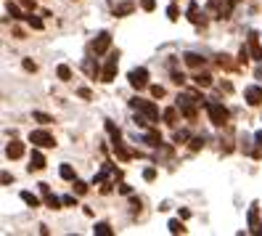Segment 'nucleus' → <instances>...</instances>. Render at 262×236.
Segmentation results:
<instances>
[{"mask_svg": "<svg viewBox=\"0 0 262 236\" xmlns=\"http://www.w3.org/2000/svg\"><path fill=\"white\" fill-rule=\"evenodd\" d=\"M207 99L202 96V99H199V96H178V109H180V112L183 114H186L188 120H193L196 117V106L193 104H204Z\"/></svg>", "mask_w": 262, "mask_h": 236, "instance_id": "nucleus-1", "label": "nucleus"}, {"mask_svg": "<svg viewBox=\"0 0 262 236\" xmlns=\"http://www.w3.org/2000/svg\"><path fill=\"white\" fill-rule=\"evenodd\" d=\"M207 112H209L212 125H217V128L228 122V109H225L220 101H207Z\"/></svg>", "mask_w": 262, "mask_h": 236, "instance_id": "nucleus-2", "label": "nucleus"}, {"mask_svg": "<svg viewBox=\"0 0 262 236\" xmlns=\"http://www.w3.org/2000/svg\"><path fill=\"white\" fill-rule=\"evenodd\" d=\"M29 144H35L37 149H53L56 146V138L48 130H32V133H29Z\"/></svg>", "mask_w": 262, "mask_h": 236, "instance_id": "nucleus-3", "label": "nucleus"}, {"mask_svg": "<svg viewBox=\"0 0 262 236\" xmlns=\"http://www.w3.org/2000/svg\"><path fill=\"white\" fill-rule=\"evenodd\" d=\"M130 106L135 109V112L146 114L151 122H154V120H159V106H154V104H151V101H146V99H133V101H130Z\"/></svg>", "mask_w": 262, "mask_h": 236, "instance_id": "nucleus-4", "label": "nucleus"}, {"mask_svg": "<svg viewBox=\"0 0 262 236\" xmlns=\"http://www.w3.org/2000/svg\"><path fill=\"white\" fill-rule=\"evenodd\" d=\"M117 64H119V56L112 53L109 58H106V64L101 69V83H112L114 80V74H117Z\"/></svg>", "mask_w": 262, "mask_h": 236, "instance_id": "nucleus-5", "label": "nucleus"}, {"mask_svg": "<svg viewBox=\"0 0 262 236\" xmlns=\"http://www.w3.org/2000/svg\"><path fill=\"white\" fill-rule=\"evenodd\" d=\"M127 77H130V85H133V88H138V90L148 85V69H146V67H138V69H133Z\"/></svg>", "mask_w": 262, "mask_h": 236, "instance_id": "nucleus-6", "label": "nucleus"}, {"mask_svg": "<svg viewBox=\"0 0 262 236\" xmlns=\"http://www.w3.org/2000/svg\"><path fill=\"white\" fill-rule=\"evenodd\" d=\"M109 48H112V35L103 29V32H98V37L93 40V51H96V56H103Z\"/></svg>", "mask_w": 262, "mask_h": 236, "instance_id": "nucleus-7", "label": "nucleus"}, {"mask_svg": "<svg viewBox=\"0 0 262 236\" xmlns=\"http://www.w3.org/2000/svg\"><path fill=\"white\" fill-rule=\"evenodd\" d=\"M244 99L249 106H259L262 104V88L259 85H246L244 88Z\"/></svg>", "mask_w": 262, "mask_h": 236, "instance_id": "nucleus-8", "label": "nucleus"}, {"mask_svg": "<svg viewBox=\"0 0 262 236\" xmlns=\"http://www.w3.org/2000/svg\"><path fill=\"white\" fill-rule=\"evenodd\" d=\"M40 194L45 196V204H48L51 210H58L61 204H64V199H58V196H53V194H51V188H48V183H40Z\"/></svg>", "mask_w": 262, "mask_h": 236, "instance_id": "nucleus-9", "label": "nucleus"}, {"mask_svg": "<svg viewBox=\"0 0 262 236\" xmlns=\"http://www.w3.org/2000/svg\"><path fill=\"white\" fill-rule=\"evenodd\" d=\"M259 37H262V35H257V32H249V40H246V45H249V51H252V58H254V61H262Z\"/></svg>", "mask_w": 262, "mask_h": 236, "instance_id": "nucleus-10", "label": "nucleus"}, {"mask_svg": "<svg viewBox=\"0 0 262 236\" xmlns=\"http://www.w3.org/2000/svg\"><path fill=\"white\" fill-rule=\"evenodd\" d=\"M6 156H8V160H19V156H24V144L11 141V144L6 146Z\"/></svg>", "mask_w": 262, "mask_h": 236, "instance_id": "nucleus-11", "label": "nucleus"}, {"mask_svg": "<svg viewBox=\"0 0 262 236\" xmlns=\"http://www.w3.org/2000/svg\"><path fill=\"white\" fill-rule=\"evenodd\" d=\"M42 167H45V156L37 149H32V156H29V170H42Z\"/></svg>", "mask_w": 262, "mask_h": 236, "instance_id": "nucleus-12", "label": "nucleus"}, {"mask_svg": "<svg viewBox=\"0 0 262 236\" xmlns=\"http://www.w3.org/2000/svg\"><path fill=\"white\" fill-rule=\"evenodd\" d=\"M183 61H186L188 67L196 69V67H204V61H207V58H204V56H199V53H186V56H183Z\"/></svg>", "mask_w": 262, "mask_h": 236, "instance_id": "nucleus-13", "label": "nucleus"}, {"mask_svg": "<svg viewBox=\"0 0 262 236\" xmlns=\"http://www.w3.org/2000/svg\"><path fill=\"white\" fill-rule=\"evenodd\" d=\"M82 69H85L90 77H98V74H101V69H98V61H93V58H88L85 64H82Z\"/></svg>", "mask_w": 262, "mask_h": 236, "instance_id": "nucleus-14", "label": "nucleus"}, {"mask_svg": "<svg viewBox=\"0 0 262 236\" xmlns=\"http://www.w3.org/2000/svg\"><path fill=\"white\" fill-rule=\"evenodd\" d=\"M193 83H196V85H202V88H209V85H212V74L199 72V74H193Z\"/></svg>", "mask_w": 262, "mask_h": 236, "instance_id": "nucleus-15", "label": "nucleus"}, {"mask_svg": "<svg viewBox=\"0 0 262 236\" xmlns=\"http://www.w3.org/2000/svg\"><path fill=\"white\" fill-rule=\"evenodd\" d=\"M93 233H96V236H112L114 231H112V226H109V223H96Z\"/></svg>", "mask_w": 262, "mask_h": 236, "instance_id": "nucleus-16", "label": "nucleus"}, {"mask_svg": "<svg viewBox=\"0 0 262 236\" xmlns=\"http://www.w3.org/2000/svg\"><path fill=\"white\" fill-rule=\"evenodd\" d=\"M56 74H58V80H64V83H69V80H72V69H69L67 64H61V67L56 69Z\"/></svg>", "mask_w": 262, "mask_h": 236, "instance_id": "nucleus-17", "label": "nucleus"}, {"mask_svg": "<svg viewBox=\"0 0 262 236\" xmlns=\"http://www.w3.org/2000/svg\"><path fill=\"white\" fill-rule=\"evenodd\" d=\"M21 199L29 204V207H40V199H37L32 191H21Z\"/></svg>", "mask_w": 262, "mask_h": 236, "instance_id": "nucleus-18", "label": "nucleus"}, {"mask_svg": "<svg viewBox=\"0 0 262 236\" xmlns=\"http://www.w3.org/2000/svg\"><path fill=\"white\" fill-rule=\"evenodd\" d=\"M61 178H64V181H74V170H72V165H61Z\"/></svg>", "mask_w": 262, "mask_h": 236, "instance_id": "nucleus-19", "label": "nucleus"}, {"mask_svg": "<svg viewBox=\"0 0 262 236\" xmlns=\"http://www.w3.org/2000/svg\"><path fill=\"white\" fill-rule=\"evenodd\" d=\"M24 19H27V24H29V27H35V29H42V22H40L37 16H32V13H27Z\"/></svg>", "mask_w": 262, "mask_h": 236, "instance_id": "nucleus-20", "label": "nucleus"}, {"mask_svg": "<svg viewBox=\"0 0 262 236\" xmlns=\"http://www.w3.org/2000/svg\"><path fill=\"white\" fill-rule=\"evenodd\" d=\"M164 120H167L169 125H175V122H178V112H175V109H164Z\"/></svg>", "mask_w": 262, "mask_h": 236, "instance_id": "nucleus-21", "label": "nucleus"}, {"mask_svg": "<svg viewBox=\"0 0 262 236\" xmlns=\"http://www.w3.org/2000/svg\"><path fill=\"white\" fill-rule=\"evenodd\" d=\"M186 228H183V223L180 220H169V233H183Z\"/></svg>", "mask_w": 262, "mask_h": 236, "instance_id": "nucleus-22", "label": "nucleus"}, {"mask_svg": "<svg viewBox=\"0 0 262 236\" xmlns=\"http://www.w3.org/2000/svg\"><path fill=\"white\" fill-rule=\"evenodd\" d=\"M188 19L191 22H199V3H191L188 6Z\"/></svg>", "mask_w": 262, "mask_h": 236, "instance_id": "nucleus-23", "label": "nucleus"}, {"mask_svg": "<svg viewBox=\"0 0 262 236\" xmlns=\"http://www.w3.org/2000/svg\"><path fill=\"white\" fill-rule=\"evenodd\" d=\"M35 120H37V122H42V125L53 122V117H51V114H45V112H35Z\"/></svg>", "mask_w": 262, "mask_h": 236, "instance_id": "nucleus-24", "label": "nucleus"}, {"mask_svg": "<svg viewBox=\"0 0 262 236\" xmlns=\"http://www.w3.org/2000/svg\"><path fill=\"white\" fill-rule=\"evenodd\" d=\"M178 13H180V11H178V6H169V8H167V16H169V22H178Z\"/></svg>", "mask_w": 262, "mask_h": 236, "instance_id": "nucleus-25", "label": "nucleus"}, {"mask_svg": "<svg viewBox=\"0 0 262 236\" xmlns=\"http://www.w3.org/2000/svg\"><path fill=\"white\" fill-rule=\"evenodd\" d=\"M141 8L143 11H154L157 8V0H141Z\"/></svg>", "mask_w": 262, "mask_h": 236, "instance_id": "nucleus-26", "label": "nucleus"}, {"mask_svg": "<svg viewBox=\"0 0 262 236\" xmlns=\"http://www.w3.org/2000/svg\"><path fill=\"white\" fill-rule=\"evenodd\" d=\"M74 191H77V194H85V191H88V183H82V181H74Z\"/></svg>", "mask_w": 262, "mask_h": 236, "instance_id": "nucleus-27", "label": "nucleus"}, {"mask_svg": "<svg viewBox=\"0 0 262 236\" xmlns=\"http://www.w3.org/2000/svg\"><path fill=\"white\" fill-rule=\"evenodd\" d=\"M143 178H146V181H154V178H157V170H154V167H146V170H143Z\"/></svg>", "mask_w": 262, "mask_h": 236, "instance_id": "nucleus-28", "label": "nucleus"}, {"mask_svg": "<svg viewBox=\"0 0 262 236\" xmlns=\"http://www.w3.org/2000/svg\"><path fill=\"white\" fill-rule=\"evenodd\" d=\"M249 226H252V228H257V207H252V210H249Z\"/></svg>", "mask_w": 262, "mask_h": 236, "instance_id": "nucleus-29", "label": "nucleus"}, {"mask_svg": "<svg viewBox=\"0 0 262 236\" xmlns=\"http://www.w3.org/2000/svg\"><path fill=\"white\" fill-rule=\"evenodd\" d=\"M130 11H133V6H130V3H125V6H119L114 13H117V16H122V13H130Z\"/></svg>", "mask_w": 262, "mask_h": 236, "instance_id": "nucleus-30", "label": "nucleus"}, {"mask_svg": "<svg viewBox=\"0 0 262 236\" xmlns=\"http://www.w3.org/2000/svg\"><path fill=\"white\" fill-rule=\"evenodd\" d=\"M8 13H11V16H13V19H21V11H19L16 6H13V3L8 6Z\"/></svg>", "mask_w": 262, "mask_h": 236, "instance_id": "nucleus-31", "label": "nucleus"}, {"mask_svg": "<svg viewBox=\"0 0 262 236\" xmlns=\"http://www.w3.org/2000/svg\"><path fill=\"white\" fill-rule=\"evenodd\" d=\"M151 93H154L157 99H162V96H164V88H162V85H151Z\"/></svg>", "mask_w": 262, "mask_h": 236, "instance_id": "nucleus-32", "label": "nucleus"}, {"mask_svg": "<svg viewBox=\"0 0 262 236\" xmlns=\"http://www.w3.org/2000/svg\"><path fill=\"white\" fill-rule=\"evenodd\" d=\"M199 146H204V138H193L191 141V149H199Z\"/></svg>", "mask_w": 262, "mask_h": 236, "instance_id": "nucleus-33", "label": "nucleus"}, {"mask_svg": "<svg viewBox=\"0 0 262 236\" xmlns=\"http://www.w3.org/2000/svg\"><path fill=\"white\" fill-rule=\"evenodd\" d=\"M254 77H257V80H262V61H257V69H254Z\"/></svg>", "mask_w": 262, "mask_h": 236, "instance_id": "nucleus-34", "label": "nucleus"}, {"mask_svg": "<svg viewBox=\"0 0 262 236\" xmlns=\"http://www.w3.org/2000/svg\"><path fill=\"white\" fill-rule=\"evenodd\" d=\"M172 80H175V83H178V85H180V83H183V80H186V77H183V74H180V72H172Z\"/></svg>", "mask_w": 262, "mask_h": 236, "instance_id": "nucleus-35", "label": "nucleus"}, {"mask_svg": "<svg viewBox=\"0 0 262 236\" xmlns=\"http://www.w3.org/2000/svg\"><path fill=\"white\" fill-rule=\"evenodd\" d=\"M254 141H257V146L262 149V130H257V133H254Z\"/></svg>", "mask_w": 262, "mask_h": 236, "instance_id": "nucleus-36", "label": "nucleus"}]
</instances>
